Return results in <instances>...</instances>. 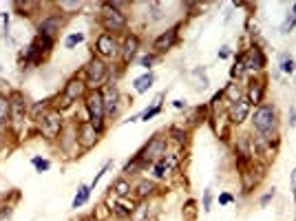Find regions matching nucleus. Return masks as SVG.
Here are the masks:
<instances>
[{
  "instance_id": "nucleus-14",
  "label": "nucleus",
  "mask_w": 296,
  "mask_h": 221,
  "mask_svg": "<svg viewBox=\"0 0 296 221\" xmlns=\"http://www.w3.org/2000/svg\"><path fill=\"white\" fill-rule=\"evenodd\" d=\"M104 73H106V67L100 60H91L89 67H86V78H89V82H100L104 78Z\"/></svg>"
},
{
  "instance_id": "nucleus-18",
  "label": "nucleus",
  "mask_w": 296,
  "mask_h": 221,
  "mask_svg": "<svg viewBox=\"0 0 296 221\" xmlns=\"http://www.w3.org/2000/svg\"><path fill=\"white\" fill-rule=\"evenodd\" d=\"M102 98H104V111L106 113H113L117 109V88L115 86L106 88V91L102 93Z\"/></svg>"
},
{
  "instance_id": "nucleus-30",
  "label": "nucleus",
  "mask_w": 296,
  "mask_h": 221,
  "mask_svg": "<svg viewBox=\"0 0 296 221\" xmlns=\"http://www.w3.org/2000/svg\"><path fill=\"white\" fill-rule=\"evenodd\" d=\"M210 199H212L210 191H206V195H204V210H210Z\"/></svg>"
},
{
  "instance_id": "nucleus-24",
  "label": "nucleus",
  "mask_w": 296,
  "mask_h": 221,
  "mask_svg": "<svg viewBox=\"0 0 296 221\" xmlns=\"http://www.w3.org/2000/svg\"><path fill=\"white\" fill-rule=\"evenodd\" d=\"M153 188H155V184H150V181H142V184L137 186V195H140V197H146V195L153 193Z\"/></svg>"
},
{
  "instance_id": "nucleus-9",
  "label": "nucleus",
  "mask_w": 296,
  "mask_h": 221,
  "mask_svg": "<svg viewBox=\"0 0 296 221\" xmlns=\"http://www.w3.org/2000/svg\"><path fill=\"white\" fill-rule=\"evenodd\" d=\"M248 113H250V102H248V100L239 98L237 102H232V106H230V119L235 124H241L243 119L248 117Z\"/></svg>"
},
{
  "instance_id": "nucleus-25",
  "label": "nucleus",
  "mask_w": 296,
  "mask_h": 221,
  "mask_svg": "<svg viewBox=\"0 0 296 221\" xmlns=\"http://www.w3.org/2000/svg\"><path fill=\"white\" fill-rule=\"evenodd\" d=\"M281 69H283L285 73H292V71H294V62H292V58L283 55V58H281Z\"/></svg>"
},
{
  "instance_id": "nucleus-35",
  "label": "nucleus",
  "mask_w": 296,
  "mask_h": 221,
  "mask_svg": "<svg viewBox=\"0 0 296 221\" xmlns=\"http://www.w3.org/2000/svg\"><path fill=\"white\" fill-rule=\"evenodd\" d=\"M230 201H232L230 195H221V204H230Z\"/></svg>"
},
{
  "instance_id": "nucleus-1",
  "label": "nucleus",
  "mask_w": 296,
  "mask_h": 221,
  "mask_svg": "<svg viewBox=\"0 0 296 221\" xmlns=\"http://www.w3.org/2000/svg\"><path fill=\"white\" fill-rule=\"evenodd\" d=\"M274 126H276V113L272 106H259V109L254 111V129L261 133L263 137H270L272 135V131H274Z\"/></svg>"
},
{
  "instance_id": "nucleus-26",
  "label": "nucleus",
  "mask_w": 296,
  "mask_h": 221,
  "mask_svg": "<svg viewBox=\"0 0 296 221\" xmlns=\"http://www.w3.org/2000/svg\"><path fill=\"white\" fill-rule=\"evenodd\" d=\"M243 71H245V62H243V58H241L235 67H232V78H241Z\"/></svg>"
},
{
  "instance_id": "nucleus-13",
  "label": "nucleus",
  "mask_w": 296,
  "mask_h": 221,
  "mask_svg": "<svg viewBox=\"0 0 296 221\" xmlns=\"http://www.w3.org/2000/svg\"><path fill=\"white\" fill-rule=\"evenodd\" d=\"M243 62H245V69L256 71V69H263V65H266V58H263L261 49H252V51L243 58Z\"/></svg>"
},
{
  "instance_id": "nucleus-12",
  "label": "nucleus",
  "mask_w": 296,
  "mask_h": 221,
  "mask_svg": "<svg viewBox=\"0 0 296 221\" xmlns=\"http://www.w3.org/2000/svg\"><path fill=\"white\" fill-rule=\"evenodd\" d=\"M24 111H27L24 98L20 96V93H14V96H11V117H14V122H16V124H20V122H22Z\"/></svg>"
},
{
  "instance_id": "nucleus-21",
  "label": "nucleus",
  "mask_w": 296,
  "mask_h": 221,
  "mask_svg": "<svg viewBox=\"0 0 296 221\" xmlns=\"http://www.w3.org/2000/svg\"><path fill=\"white\" fill-rule=\"evenodd\" d=\"M263 100V86L259 84V82H254V84L250 86V100L248 102H254V104H259Z\"/></svg>"
},
{
  "instance_id": "nucleus-17",
  "label": "nucleus",
  "mask_w": 296,
  "mask_h": 221,
  "mask_svg": "<svg viewBox=\"0 0 296 221\" xmlns=\"http://www.w3.org/2000/svg\"><path fill=\"white\" fill-rule=\"evenodd\" d=\"M137 47H140V40H137L135 36H128L124 42V53H122V60L128 65L130 60H133V55L137 53Z\"/></svg>"
},
{
  "instance_id": "nucleus-27",
  "label": "nucleus",
  "mask_w": 296,
  "mask_h": 221,
  "mask_svg": "<svg viewBox=\"0 0 296 221\" xmlns=\"http://www.w3.org/2000/svg\"><path fill=\"white\" fill-rule=\"evenodd\" d=\"M82 40H84V36H82V34H73V36H69V38H67V47L71 49V47H75V44L82 42Z\"/></svg>"
},
{
  "instance_id": "nucleus-34",
  "label": "nucleus",
  "mask_w": 296,
  "mask_h": 221,
  "mask_svg": "<svg viewBox=\"0 0 296 221\" xmlns=\"http://www.w3.org/2000/svg\"><path fill=\"white\" fill-rule=\"evenodd\" d=\"M272 197H274V191H272V193H268V195H266V197H263V199H261V204H263V206H266V204H268V201H270V199H272Z\"/></svg>"
},
{
  "instance_id": "nucleus-3",
  "label": "nucleus",
  "mask_w": 296,
  "mask_h": 221,
  "mask_svg": "<svg viewBox=\"0 0 296 221\" xmlns=\"http://www.w3.org/2000/svg\"><path fill=\"white\" fill-rule=\"evenodd\" d=\"M100 20H102L104 29H109V31H122L126 27V18L115 5H104Z\"/></svg>"
},
{
  "instance_id": "nucleus-29",
  "label": "nucleus",
  "mask_w": 296,
  "mask_h": 221,
  "mask_svg": "<svg viewBox=\"0 0 296 221\" xmlns=\"http://www.w3.org/2000/svg\"><path fill=\"white\" fill-rule=\"evenodd\" d=\"M157 113H159V104H155V106H153V109H150V111H146V113H144V115H142V119H148V117L157 115Z\"/></svg>"
},
{
  "instance_id": "nucleus-2",
  "label": "nucleus",
  "mask_w": 296,
  "mask_h": 221,
  "mask_svg": "<svg viewBox=\"0 0 296 221\" xmlns=\"http://www.w3.org/2000/svg\"><path fill=\"white\" fill-rule=\"evenodd\" d=\"M86 109H89V115H91V124L95 126V131L100 133L102 131V122H104V98L100 91H91L86 96Z\"/></svg>"
},
{
  "instance_id": "nucleus-20",
  "label": "nucleus",
  "mask_w": 296,
  "mask_h": 221,
  "mask_svg": "<svg viewBox=\"0 0 296 221\" xmlns=\"http://www.w3.org/2000/svg\"><path fill=\"white\" fill-rule=\"evenodd\" d=\"M11 115V100L0 98V124L7 122V117Z\"/></svg>"
},
{
  "instance_id": "nucleus-7",
  "label": "nucleus",
  "mask_w": 296,
  "mask_h": 221,
  "mask_svg": "<svg viewBox=\"0 0 296 221\" xmlns=\"http://www.w3.org/2000/svg\"><path fill=\"white\" fill-rule=\"evenodd\" d=\"M49 47H51V40H47V38H40L38 36L36 38V42L29 47V51H27V60L29 62H38V60H42V55H45L49 51Z\"/></svg>"
},
{
  "instance_id": "nucleus-16",
  "label": "nucleus",
  "mask_w": 296,
  "mask_h": 221,
  "mask_svg": "<svg viewBox=\"0 0 296 221\" xmlns=\"http://www.w3.org/2000/svg\"><path fill=\"white\" fill-rule=\"evenodd\" d=\"M82 93H84V84H82L80 80H71L67 84L64 88V100H67V104H71V100H78Z\"/></svg>"
},
{
  "instance_id": "nucleus-33",
  "label": "nucleus",
  "mask_w": 296,
  "mask_h": 221,
  "mask_svg": "<svg viewBox=\"0 0 296 221\" xmlns=\"http://www.w3.org/2000/svg\"><path fill=\"white\" fill-rule=\"evenodd\" d=\"M142 65H144V67H150V65H153V58H150V55H146V58H142Z\"/></svg>"
},
{
  "instance_id": "nucleus-32",
  "label": "nucleus",
  "mask_w": 296,
  "mask_h": 221,
  "mask_svg": "<svg viewBox=\"0 0 296 221\" xmlns=\"http://www.w3.org/2000/svg\"><path fill=\"white\" fill-rule=\"evenodd\" d=\"M292 195H294V199H296V168H294V173H292Z\"/></svg>"
},
{
  "instance_id": "nucleus-5",
  "label": "nucleus",
  "mask_w": 296,
  "mask_h": 221,
  "mask_svg": "<svg viewBox=\"0 0 296 221\" xmlns=\"http://www.w3.org/2000/svg\"><path fill=\"white\" fill-rule=\"evenodd\" d=\"M78 142L82 148H93L97 142V131L95 126H93L91 122H82L80 124V131H78Z\"/></svg>"
},
{
  "instance_id": "nucleus-23",
  "label": "nucleus",
  "mask_w": 296,
  "mask_h": 221,
  "mask_svg": "<svg viewBox=\"0 0 296 221\" xmlns=\"http://www.w3.org/2000/svg\"><path fill=\"white\" fill-rule=\"evenodd\" d=\"M113 191H115L119 197H124V195H128V191H130V186L126 184L124 179H119V181H115V186H113Z\"/></svg>"
},
{
  "instance_id": "nucleus-15",
  "label": "nucleus",
  "mask_w": 296,
  "mask_h": 221,
  "mask_svg": "<svg viewBox=\"0 0 296 221\" xmlns=\"http://www.w3.org/2000/svg\"><path fill=\"white\" fill-rule=\"evenodd\" d=\"M175 166H177V157H175V155L161 157V160L155 164V175H157V177H163L166 173H171Z\"/></svg>"
},
{
  "instance_id": "nucleus-28",
  "label": "nucleus",
  "mask_w": 296,
  "mask_h": 221,
  "mask_svg": "<svg viewBox=\"0 0 296 221\" xmlns=\"http://www.w3.org/2000/svg\"><path fill=\"white\" fill-rule=\"evenodd\" d=\"M228 96L232 98V102H237V100H239V86L237 84H230L228 86Z\"/></svg>"
},
{
  "instance_id": "nucleus-22",
  "label": "nucleus",
  "mask_w": 296,
  "mask_h": 221,
  "mask_svg": "<svg viewBox=\"0 0 296 221\" xmlns=\"http://www.w3.org/2000/svg\"><path fill=\"white\" fill-rule=\"evenodd\" d=\"M89 186H82L80 188V193L78 195H75V199H73V208H78V206H82V204H84V201L86 199H89Z\"/></svg>"
},
{
  "instance_id": "nucleus-31",
  "label": "nucleus",
  "mask_w": 296,
  "mask_h": 221,
  "mask_svg": "<svg viewBox=\"0 0 296 221\" xmlns=\"http://www.w3.org/2000/svg\"><path fill=\"white\" fill-rule=\"evenodd\" d=\"M34 164H36V166L40 168V170H47V168H49V164H47V162H42V160H34Z\"/></svg>"
},
{
  "instance_id": "nucleus-4",
  "label": "nucleus",
  "mask_w": 296,
  "mask_h": 221,
  "mask_svg": "<svg viewBox=\"0 0 296 221\" xmlns=\"http://www.w3.org/2000/svg\"><path fill=\"white\" fill-rule=\"evenodd\" d=\"M163 153H166V140H163V137H153V140L146 144V148L142 150L140 160L142 162H159Z\"/></svg>"
},
{
  "instance_id": "nucleus-8",
  "label": "nucleus",
  "mask_w": 296,
  "mask_h": 221,
  "mask_svg": "<svg viewBox=\"0 0 296 221\" xmlns=\"http://www.w3.org/2000/svg\"><path fill=\"white\" fill-rule=\"evenodd\" d=\"M60 16H51L47 18V20L40 22V27H38V34H40V38H47V40H53V36L60 31Z\"/></svg>"
},
{
  "instance_id": "nucleus-19",
  "label": "nucleus",
  "mask_w": 296,
  "mask_h": 221,
  "mask_svg": "<svg viewBox=\"0 0 296 221\" xmlns=\"http://www.w3.org/2000/svg\"><path fill=\"white\" fill-rule=\"evenodd\" d=\"M153 82H155V75H153V73L142 75V78H137V80H135V91H137V93L148 91V88L153 86Z\"/></svg>"
},
{
  "instance_id": "nucleus-6",
  "label": "nucleus",
  "mask_w": 296,
  "mask_h": 221,
  "mask_svg": "<svg viewBox=\"0 0 296 221\" xmlns=\"http://www.w3.org/2000/svg\"><path fill=\"white\" fill-rule=\"evenodd\" d=\"M42 133H45L47 137H55L60 133L62 129V117H60V113L58 111H51V113H47L45 117H42Z\"/></svg>"
},
{
  "instance_id": "nucleus-11",
  "label": "nucleus",
  "mask_w": 296,
  "mask_h": 221,
  "mask_svg": "<svg viewBox=\"0 0 296 221\" xmlns=\"http://www.w3.org/2000/svg\"><path fill=\"white\" fill-rule=\"evenodd\" d=\"M95 49H97V53L100 55H106V58H109V55H113L117 51V44H115V38L113 36H109V34H102L97 38V44H95Z\"/></svg>"
},
{
  "instance_id": "nucleus-10",
  "label": "nucleus",
  "mask_w": 296,
  "mask_h": 221,
  "mask_svg": "<svg viewBox=\"0 0 296 221\" xmlns=\"http://www.w3.org/2000/svg\"><path fill=\"white\" fill-rule=\"evenodd\" d=\"M175 40H177V27H173V29H168L166 34H161V36L155 40L153 47H155L157 53H163V51H168V49L173 47Z\"/></svg>"
}]
</instances>
